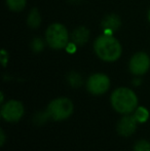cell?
Returning <instances> with one entry per match:
<instances>
[{
  "instance_id": "3957f363",
  "label": "cell",
  "mask_w": 150,
  "mask_h": 151,
  "mask_svg": "<svg viewBox=\"0 0 150 151\" xmlns=\"http://www.w3.org/2000/svg\"><path fill=\"white\" fill-rule=\"evenodd\" d=\"M70 35L63 24L54 23L45 31V42L52 50H63L68 45Z\"/></svg>"
},
{
  "instance_id": "44dd1931",
  "label": "cell",
  "mask_w": 150,
  "mask_h": 151,
  "mask_svg": "<svg viewBox=\"0 0 150 151\" xmlns=\"http://www.w3.org/2000/svg\"><path fill=\"white\" fill-rule=\"evenodd\" d=\"M148 20H149V22H150V9H149V12H148Z\"/></svg>"
},
{
  "instance_id": "e0dca14e",
  "label": "cell",
  "mask_w": 150,
  "mask_h": 151,
  "mask_svg": "<svg viewBox=\"0 0 150 151\" xmlns=\"http://www.w3.org/2000/svg\"><path fill=\"white\" fill-rule=\"evenodd\" d=\"M1 63L3 67H6V65L8 63V52L5 50H1Z\"/></svg>"
},
{
  "instance_id": "30bf717a",
  "label": "cell",
  "mask_w": 150,
  "mask_h": 151,
  "mask_svg": "<svg viewBox=\"0 0 150 151\" xmlns=\"http://www.w3.org/2000/svg\"><path fill=\"white\" fill-rule=\"evenodd\" d=\"M70 39L77 46L84 45L90 39V30L83 26L77 27L72 31L70 35Z\"/></svg>"
},
{
  "instance_id": "4fadbf2b",
  "label": "cell",
  "mask_w": 150,
  "mask_h": 151,
  "mask_svg": "<svg viewBox=\"0 0 150 151\" xmlns=\"http://www.w3.org/2000/svg\"><path fill=\"white\" fill-rule=\"evenodd\" d=\"M67 81H68V83L74 88H80V86H82V83H83L81 75L75 71L70 72V73L67 75Z\"/></svg>"
},
{
  "instance_id": "2e32d148",
  "label": "cell",
  "mask_w": 150,
  "mask_h": 151,
  "mask_svg": "<svg viewBox=\"0 0 150 151\" xmlns=\"http://www.w3.org/2000/svg\"><path fill=\"white\" fill-rule=\"evenodd\" d=\"M44 48V41L41 38H34V39L31 41V50L34 52H42Z\"/></svg>"
},
{
  "instance_id": "ac0fdd59",
  "label": "cell",
  "mask_w": 150,
  "mask_h": 151,
  "mask_svg": "<svg viewBox=\"0 0 150 151\" xmlns=\"http://www.w3.org/2000/svg\"><path fill=\"white\" fill-rule=\"evenodd\" d=\"M5 140H6L5 133H4V131L1 129H0V146L4 145V143H5Z\"/></svg>"
},
{
  "instance_id": "ba28073f",
  "label": "cell",
  "mask_w": 150,
  "mask_h": 151,
  "mask_svg": "<svg viewBox=\"0 0 150 151\" xmlns=\"http://www.w3.org/2000/svg\"><path fill=\"white\" fill-rule=\"evenodd\" d=\"M137 125H138V121L136 120L134 115L133 114H126L119 119L116 129H117V133L120 136L128 138L136 132Z\"/></svg>"
},
{
  "instance_id": "7c38bea8",
  "label": "cell",
  "mask_w": 150,
  "mask_h": 151,
  "mask_svg": "<svg viewBox=\"0 0 150 151\" xmlns=\"http://www.w3.org/2000/svg\"><path fill=\"white\" fill-rule=\"evenodd\" d=\"M134 117L136 118V120L138 121V123H145L147 120L149 119V110L144 106H140L137 107L136 110L133 113Z\"/></svg>"
},
{
  "instance_id": "9a60e30c",
  "label": "cell",
  "mask_w": 150,
  "mask_h": 151,
  "mask_svg": "<svg viewBox=\"0 0 150 151\" xmlns=\"http://www.w3.org/2000/svg\"><path fill=\"white\" fill-rule=\"evenodd\" d=\"M133 151H150V142L147 140H139L135 143Z\"/></svg>"
},
{
  "instance_id": "d6986e66",
  "label": "cell",
  "mask_w": 150,
  "mask_h": 151,
  "mask_svg": "<svg viewBox=\"0 0 150 151\" xmlns=\"http://www.w3.org/2000/svg\"><path fill=\"white\" fill-rule=\"evenodd\" d=\"M140 83H141V80L140 79H135L134 80V84H135V86H139Z\"/></svg>"
},
{
  "instance_id": "9c48e42d",
  "label": "cell",
  "mask_w": 150,
  "mask_h": 151,
  "mask_svg": "<svg viewBox=\"0 0 150 151\" xmlns=\"http://www.w3.org/2000/svg\"><path fill=\"white\" fill-rule=\"evenodd\" d=\"M102 29L104 30V34H110L112 35L114 31H117L119 27L121 26V20H120L119 16L115 14H107L104 19H103L102 23H101Z\"/></svg>"
},
{
  "instance_id": "8992f818",
  "label": "cell",
  "mask_w": 150,
  "mask_h": 151,
  "mask_svg": "<svg viewBox=\"0 0 150 151\" xmlns=\"http://www.w3.org/2000/svg\"><path fill=\"white\" fill-rule=\"evenodd\" d=\"M110 84V78L106 74L95 73L86 80V90L94 96H101L108 91Z\"/></svg>"
},
{
  "instance_id": "6da1fadb",
  "label": "cell",
  "mask_w": 150,
  "mask_h": 151,
  "mask_svg": "<svg viewBox=\"0 0 150 151\" xmlns=\"http://www.w3.org/2000/svg\"><path fill=\"white\" fill-rule=\"evenodd\" d=\"M94 50L99 59L111 63L120 58L122 47L120 42L114 36L110 34H103L95 40Z\"/></svg>"
},
{
  "instance_id": "7402d4cb",
  "label": "cell",
  "mask_w": 150,
  "mask_h": 151,
  "mask_svg": "<svg viewBox=\"0 0 150 151\" xmlns=\"http://www.w3.org/2000/svg\"><path fill=\"white\" fill-rule=\"evenodd\" d=\"M70 1H72V2H78V1H80V0H70Z\"/></svg>"
},
{
  "instance_id": "52a82bcc",
  "label": "cell",
  "mask_w": 150,
  "mask_h": 151,
  "mask_svg": "<svg viewBox=\"0 0 150 151\" xmlns=\"http://www.w3.org/2000/svg\"><path fill=\"white\" fill-rule=\"evenodd\" d=\"M150 68V58L146 52H139L135 54L128 62V69L136 76L144 75Z\"/></svg>"
},
{
  "instance_id": "277c9868",
  "label": "cell",
  "mask_w": 150,
  "mask_h": 151,
  "mask_svg": "<svg viewBox=\"0 0 150 151\" xmlns=\"http://www.w3.org/2000/svg\"><path fill=\"white\" fill-rule=\"evenodd\" d=\"M46 111L50 119L55 121L66 120L74 112V104L68 98H57L48 104Z\"/></svg>"
},
{
  "instance_id": "7a4b0ae2",
  "label": "cell",
  "mask_w": 150,
  "mask_h": 151,
  "mask_svg": "<svg viewBox=\"0 0 150 151\" xmlns=\"http://www.w3.org/2000/svg\"><path fill=\"white\" fill-rule=\"evenodd\" d=\"M110 103L117 113L132 114L138 107V97L132 88H118L111 93Z\"/></svg>"
},
{
  "instance_id": "5bb4252c",
  "label": "cell",
  "mask_w": 150,
  "mask_h": 151,
  "mask_svg": "<svg viewBox=\"0 0 150 151\" xmlns=\"http://www.w3.org/2000/svg\"><path fill=\"white\" fill-rule=\"evenodd\" d=\"M27 4V0H6V5L11 12H22Z\"/></svg>"
},
{
  "instance_id": "5b68a950",
  "label": "cell",
  "mask_w": 150,
  "mask_h": 151,
  "mask_svg": "<svg viewBox=\"0 0 150 151\" xmlns=\"http://www.w3.org/2000/svg\"><path fill=\"white\" fill-rule=\"evenodd\" d=\"M1 117L7 122H18L25 114V107L18 100H9L1 105Z\"/></svg>"
},
{
  "instance_id": "8fae6325",
  "label": "cell",
  "mask_w": 150,
  "mask_h": 151,
  "mask_svg": "<svg viewBox=\"0 0 150 151\" xmlns=\"http://www.w3.org/2000/svg\"><path fill=\"white\" fill-rule=\"evenodd\" d=\"M27 24L32 29H36L40 26V24H41V14L38 12L37 8H32L30 10L28 18H27Z\"/></svg>"
},
{
  "instance_id": "ffe728a7",
  "label": "cell",
  "mask_w": 150,
  "mask_h": 151,
  "mask_svg": "<svg viewBox=\"0 0 150 151\" xmlns=\"http://www.w3.org/2000/svg\"><path fill=\"white\" fill-rule=\"evenodd\" d=\"M0 98H1V100H0V101H1V105H2V104L4 103V95H3V93H0Z\"/></svg>"
}]
</instances>
